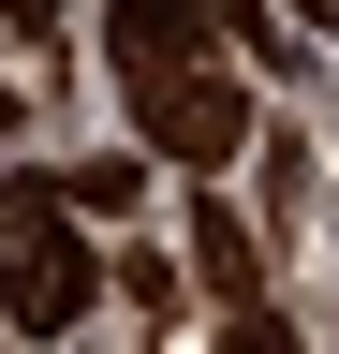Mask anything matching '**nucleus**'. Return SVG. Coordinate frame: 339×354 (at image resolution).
<instances>
[{
	"mask_svg": "<svg viewBox=\"0 0 339 354\" xmlns=\"http://www.w3.org/2000/svg\"><path fill=\"white\" fill-rule=\"evenodd\" d=\"M133 192H148V177L118 162V148H89V162H59V207H89V221H133Z\"/></svg>",
	"mask_w": 339,
	"mask_h": 354,
	"instance_id": "20e7f679",
	"label": "nucleus"
},
{
	"mask_svg": "<svg viewBox=\"0 0 339 354\" xmlns=\"http://www.w3.org/2000/svg\"><path fill=\"white\" fill-rule=\"evenodd\" d=\"M0 15H15V44H30V59H59V30H74L59 0H0Z\"/></svg>",
	"mask_w": 339,
	"mask_h": 354,
	"instance_id": "0eeeda50",
	"label": "nucleus"
},
{
	"mask_svg": "<svg viewBox=\"0 0 339 354\" xmlns=\"http://www.w3.org/2000/svg\"><path fill=\"white\" fill-rule=\"evenodd\" d=\"M177 251H192V281H206V295H222V310H251V295H266V251H251V221H236L222 192H206V207H192V236H177Z\"/></svg>",
	"mask_w": 339,
	"mask_h": 354,
	"instance_id": "7ed1b4c3",
	"label": "nucleus"
},
{
	"mask_svg": "<svg viewBox=\"0 0 339 354\" xmlns=\"http://www.w3.org/2000/svg\"><path fill=\"white\" fill-rule=\"evenodd\" d=\"M222 44H236L222 0H104V59L133 88V133L162 162H206V177L251 148V88H236Z\"/></svg>",
	"mask_w": 339,
	"mask_h": 354,
	"instance_id": "f257e3e1",
	"label": "nucleus"
},
{
	"mask_svg": "<svg viewBox=\"0 0 339 354\" xmlns=\"http://www.w3.org/2000/svg\"><path fill=\"white\" fill-rule=\"evenodd\" d=\"M89 295H104L89 207H59V177L0 162V325H15V339H74Z\"/></svg>",
	"mask_w": 339,
	"mask_h": 354,
	"instance_id": "f03ea898",
	"label": "nucleus"
},
{
	"mask_svg": "<svg viewBox=\"0 0 339 354\" xmlns=\"http://www.w3.org/2000/svg\"><path fill=\"white\" fill-rule=\"evenodd\" d=\"M0 133H15V88H0Z\"/></svg>",
	"mask_w": 339,
	"mask_h": 354,
	"instance_id": "6e6552de",
	"label": "nucleus"
},
{
	"mask_svg": "<svg viewBox=\"0 0 339 354\" xmlns=\"http://www.w3.org/2000/svg\"><path fill=\"white\" fill-rule=\"evenodd\" d=\"M118 295H133L148 325H177V266H162V251H118Z\"/></svg>",
	"mask_w": 339,
	"mask_h": 354,
	"instance_id": "423d86ee",
	"label": "nucleus"
},
{
	"mask_svg": "<svg viewBox=\"0 0 339 354\" xmlns=\"http://www.w3.org/2000/svg\"><path fill=\"white\" fill-rule=\"evenodd\" d=\"M310 15H339V0H310Z\"/></svg>",
	"mask_w": 339,
	"mask_h": 354,
	"instance_id": "1a4fd4ad",
	"label": "nucleus"
},
{
	"mask_svg": "<svg viewBox=\"0 0 339 354\" xmlns=\"http://www.w3.org/2000/svg\"><path fill=\"white\" fill-rule=\"evenodd\" d=\"M222 30H236V59H295V15H280V0H222Z\"/></svg>",
	"mask_w": 339,
	"mask_h": 354,
	"instance_id": "39448f33",
	"label": "nucleus"
}]
</instances>
